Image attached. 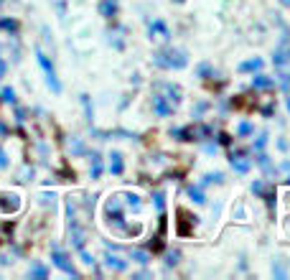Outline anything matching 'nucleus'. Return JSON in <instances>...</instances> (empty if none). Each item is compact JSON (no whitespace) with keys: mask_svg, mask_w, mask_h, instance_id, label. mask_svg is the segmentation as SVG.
<instances>
[{"mask_svg":"<svg viewBox=\"0 0 290 280\" xmlns=\"http://www.w3.org/2000/svg\"><path fill=\"white\" fill-rule=\"evenodd\" d=\"M153 64L158 69H184L186 64H189V54L181 51V49H161V51H155L153 54Z\"/></svg>","mask_w":290,"mask_h":280,"instance_id":"1","label":"nucleus"},{"mask_svg":"<svg viewBox=\"0 0 290 280\" xmlns=\"http://www.w3.org/2000/svg\"><path fill=\"white\" fill-rule=\"evenodd\" d=\"M155 206H158V211H163V206H166V196H163L161 191L155 193Z\"/></svg>","mask_w":290,"mask_h":280,"instance_id":"25","label":"nucleus"},{"mask_svg":"<svg viewBox=\"0 0 290 280\" xmlns=\"http://www.w3.org/2000/svg\"><path fill=\"white\" fill-rule=\"evenodd\" d=\"M262 69V59H250L239 64V72H260Z\"/></svg>","mask_w":290,"mask_h":280,"instance_id":"15","label":"nucleus"},{"mask_svg":"<svg viewBox=\"0 0 290 280\" xmlns=\"http://www.w3.org/2000/svg\"><path fill=\"white\" fill-rule=\"evenodd\" d=\"M288 112H290V99H288Z\"/></svg>","mask_w":290,"mask_h":280,"instance_id":"32","label":"nucleus"},{"mask_svg":"<svg viewBox=\"0 0 290 280\" xmlns=\"http://www.w3.org/2000/svg\"><path fill=\"white\" fill-rule=\"evenodd\" d=\"M122 171H125V163H122V153H115L109 156V174L112 176H122Z\"/></svg>","mask_w":290,"mask_h":280,"instance_id":"10","label":"nucleus"},{"mask_svg":"<svg viewBox=\"0 0 290 280\" xmlns=\"http://www.w3.org/2000/svg\"><path fill=\"white\" fill-rule=\"evenodd\" d=\"M204 150H206V153H216V145H214V143H206Z\"/></svg>","mask_w":290,"mask_h":280,"instance_id":"29","label":"nucleus"},{"mask_svg":"<svg viewBox=\"0 0 290 280\" xmlns=\"http://www.w3.org/2000/svg\"><path fill=\"white\" fill-rule=\"evenodd\" d=\"M189 196H191L196 204H204V201H206V196H204L201 186H189Z\"/></svg>","mask_w":290,"mask_h":280,"instance_id":"17","label":"nucleus"},{"mask_svg":"<svg viewBox=\"0 0 290 280\" xmlns=\"http://www.w3.org/2000/svg\"><path fill=\"white\" fill-rule=\"evenodd\" d=\"M221 181H224V176H221V174H206V176H204V181H201V186H209V184H221Z\"/></svg>","mask_w":290,"mask_h":280,"instance_id":"20","label":"nucleus"},{"mask_svg":"<svg viewBox=\"0 0 290 280\" xmlns=\"http://www.w3.org/2000/svg\"><path fill=\"white\" fill-rule=\"evenodd\" d=\"M38 61H41L43 72H46V79H49V84H51V90H54V92H59V90H61V84H59V79H56V74H54L51 61H49L46 56H43V54H38Z\"/></svg>","mask_w":290,"mask_h":280,"instance_id":"5","label":"nucleus"},{"mask_svg":"<svg viewBox=\"0 0 290 280\" xmlns=\"http://www.w3.org/2000/svg\"><path fill=\"white\" fill-rule=\"evenodd\" d=\"M252 87L255 90H270V87H275V79L273 77H265V74H257L252 79Z\"/></svg>","mask_w":290,"mask_h":280,"instance_id":"12","label":"nucleus"},{"mask_svg":"<svg viewBox=\"0 0 290 280\" xmlns=\"http://www.w3.org/2000/svg\"><path fill=\"white\" fill-rule=\"evenodd\" d=\"M273 64L280 69V74H283V72H290V46L278 49L275 56H273Z\"/></svg>","mask_w":290,"mask_h":280,"instance_id":"4","label":"nucleus"},{"mask_svg":"<svg viewBox=\"0 0 290 280\" xmlns=\"http://www.w3.org/2000/svg\"><path fill=\"white\" fill-rule=\"evenodd\" d=\"M153 112L158 117H171L173 115V104L163 94H153Z\"/></svg>","mask_w":290,"mask_h":280,"instance_id":"2","label":"nucleus"},{"mask_svg":"<svg viewBox=\"0 0 290 280\" xmlns=\"http://www.w3.org/2000/svg\"><path fill=\"white\" fill-rule=\"evenodd\" d=\"M155 87L166 92V99H168L173 107H176L178 102H181V87H176V84H171V82H158Z\"/></svg>","mask_w":290,"mask_h":280,"instance_id":"3","label":"nucleus"},{"mask_svg":"<svg viewBox=\"0 0 290 280\" xmlns=\"http://www.w3.org/2000/svg\"><path fill=\"white\" fill-rule=\"evenodd\" d=\"M99 174H102V161L97 153H92V179H99Z\"/></svg>","mask_w":290,"mask_h":280,"instance_id":"19","label":"nucleus"},{"mask_svg":"<svg viewBox=\"0 0 290 280\" xmlns=\"http://www.w3.org/2000/svg\"><path fill=\"white\" fill-rule=\"evenodd\" d=\"M196 72H198V77H201V79H209V77H214L211 64H206V61H204V64H198V69H196Z\"/></svg>","mask_w":290,"mask_h":280,"instance_id":"18","label":"nucleus"},{"mask_svg":"<svg viewBox=\"0 0 290 280\" xmlns=\"http://www.w3.org/2000/svg\"><path fill=\"white\" fill-rule=\"evenodd\" d=\"M173 3H186V0H173Z\"/></svg>","mask_w":290,"mask_h":280,"instance_id":"31","label":"nucleus"},{"mask_svg":"<svg viewBox=\"0 0 290 280\" xmlns=\"http://www.w3.org/2000/svg\"><path fill=\"white\" fill-rule=\"evenodd\" d=\"M280 3H283V5H290V0H280Z\"/></svg>","mask_w":290,"mask_h":280,"instance_id":"30","label":"nucleus"},{"mask_svg":"<svg viewBox=\"0 0 290 280\" xmlns=\"http://www.w3.org/2000/svg\"><path fill=\"white\" fill-rule=\"evenodd\" d=\"M72 148H74V153H84V145L79 140H72Z\"/></svg>","mask_w":290,"mask_h":280,"instance_id":"27","label":"nucleus"},{"mask_svg":"<svg viewBox=\"0 0 290 280\" xmlns=\"http://www.w3.org/2000/svg\"><path fill=\"white\" fill-rule=\"evenodd\" d=\"M229 163H232V168H234V171H239V174H247V171L252 168V161H250V158H244L242 153H232Z\"/></svg>","mask_w":290,"mask_h":280,"instance_id":"7","label":"nucleus"},{"mask_svg":"<svg viewBox=\"0 0 290 280\" xmlns=\"http://www.w3.org/2000/svg\"><path fill=\"white\" fill-rule=\"evenodd\" d=\"M219 143H221V145H229L232 138H229V135H219Z\"/></svg>","mask_w":290,"mask_h":280,"instance_id":"28","label":"nucleus"},{"mask_svg":"<svg viewBox=\"0 0 290 280\" xmlns=\"http://www.w3.org/2000/svg\"><path fill=\"white\" fill-rule=\"evenodd\" d=\"M178 257H181V252H168V260H166V265H176V263H178Z\"/></svg>","mask_w":290,"mask_h":280,"instance_id":"26","label":"nucleus"},{"mask_svg":"<svg viewBox=\"0 0 290 280\" xmlns=\"http://www.w3.org/2000/svg\"><path fill=\"white\" fill-rule=\"evenodd\" d=\"M255 161H257V166L265 171L267 176H273V174H275V166L270 163V158H267V156L262 153V150H257V158H255Z\"/></svg>","mask_w":290,"mask_h":280,"instance_id":"13","label":"nucleus"},{"mask_svg":"<svg viewBox=\"0 0 290 280\" xmlns=\"http://www.w3.org/2000/svg\"><path fill=\"white\" fill-rule=\"evenodd\" d=\"M125 199H127V204H130V206L140 209V196H135V193H125Z\"/></svg>","mask_w":290,"mask_h":280,"instance_id":"23","label":"nucleus"},{"mask_svg":"<svg viewBox=\"0 0 290 280\" xmlns=\"http://www.w3.org/2000/svg\"><path fill=\"white\" fill-rule=\"evenodd\" d=\"M99 13H102L104 18H115V15H117V0H102Z\"/></svg>","mask_w":290,"mask_h":280,"instance_id":"14","label":"nucleus"},{"mask_svg":"<svg viewBox=\"0 0 290 280\" xmlns=\"http://www.w3.org/2000/svg\"><path fill=\"white\" fill-rule=\"evenodd\" d=\"M288 184H290V179H288Z\"/></svg>","mask_w":290,"mask_h":280,"instance_id":"33","label":"nucleus"},{"mask_svg":"<svg viewBox=\"0 0 290 280\" xmlns=\"http://www.w3.org/2000/svg\"><path fill=\"white\" fill-rule=\"evenodd\" d=\"M148 33H150V38H153V36H158V38H166V41L171 38V28L166 26V20H161V18H155L153 23L148 26Z\"/></svg>","mask_w":290,"mask_h":280,"instance_id":"6","label":"nucleus"},{"mask_svg":"<svg viewBox=\"0 0 290 280\" xmlns=\"http://www.w3.org/2000/svg\"><path fill=\"white\" fill-rule=\"evenodd\" d=\"M130 257H132L135 263H140V265H148V263H150V255H148L145 250H130Z\"/></svg>","mask_w":290,"mask_h":280,"instance_id":"16","label":"nucleus"},{"mask_svg":"<svg viewBox=\"0 0 290 280\" xmlns=\"http://www.w3.org/2000/svg\"><path fill=\"white\" fill-rule=\"evenodd\" d=\"M278 82H280V87H283V90H285V92L290 94V72H283Z\"/></svg>","mask_w":290,"mask_h":280,"instance_id":"21","label":"nucleus"},{"mask_svg":"<svg viewBox=\"0 0 290 280\" xmlns=\"http://www.w3.org/2000/svg\"><path fill=\"white\" fill-rule=\"evenodd\" d=\"M54 263L64 270V273H69V275H79L77 270H74V265H72V260L66 257L64 252H59V250H54Z\"/></svg>","mask_w":290,"mask_h":280,"instance_id":"9","label":"nucleus"},{"mask_svg":"<svg viewBox=\"0 0 290 280\" xmlns=\"http://www.w3.org/2000/svg\"><path fill=\"white\" fill-rule=\"evenodd\" d=\"M104 265H107V268H112V270H127V263L122 260V257L112 255L109 250H107V255H104Z\"/></svg>","mask_w":290,"mask_h":280,"instance_id":"11","label":"nucleus"},{"mask_svg":"<svg viewBox=\"0 0 290 280\" xmlns=\"http://www.w3.org/2000/svg\"><path fill=\"white\" fill-rule=\"evenodd\" d=\"M265 145H267V133H262V135L255 140V150H262Z\"/></svg>","mask_w":290,"mask_h":280,"instance_id":"24","label":"nucleus"},{"mask_svg":"<svg viewBox=\"0 0 290 280\" xmlns=\"http://www.w3.org/2000/svg\"><path fill=\"white\" fill-rule=\"evenodd\" d=\"M178 217H181V219H178V234H181V237L191 234V229H193V227H189V222H196V217H191V214H189L186 209L178 211Z\"/></svg>","mask_w":290,"mask_h":280,"instance_id":"8","label":"nucleus"},{"mask_svg":"<svg viewBox=\"0 0 290 280\" xmlns=\"http://www.w3.org/2000/svg\"><path fill=\"white\" fill-rule=\"evenodd\" d=\"M255 133V127L250 122H239V135H252Z\"/></svg>","mask_w":290,"mask_h":280,"instance_id":"22","label":"nucleus"}]
</instances>
